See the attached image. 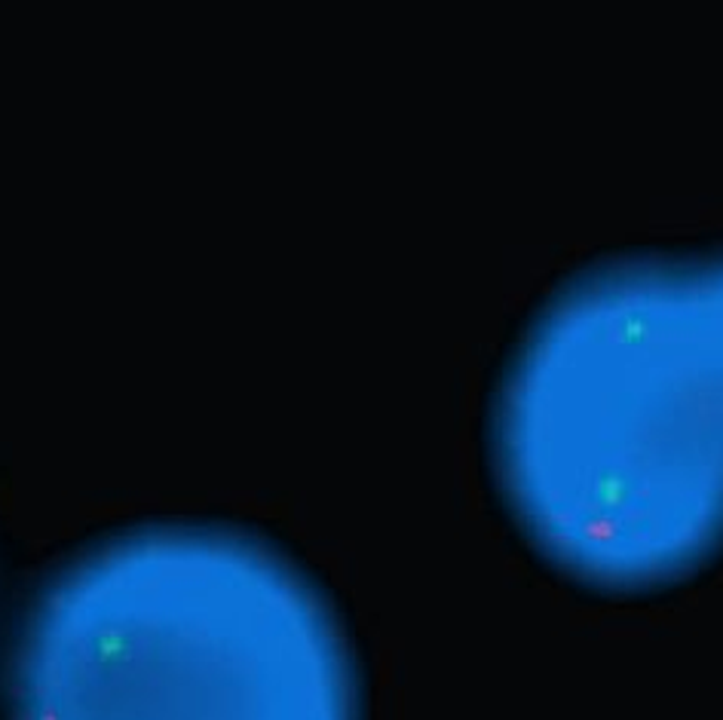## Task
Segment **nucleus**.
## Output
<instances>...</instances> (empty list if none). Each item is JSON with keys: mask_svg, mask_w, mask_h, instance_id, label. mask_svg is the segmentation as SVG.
<instances>
[{"mask_svg": "<svg viewBox=\"0 0 723 720\" xmlns=\"http://www.w3.org/2000/svg\"><path fill=\"white\" fill-rule=\"evenodd\" d=\"M13 720H359L341 622L289 555L206 521L77 552L18 632Z\"/></svg>", "mask_w": 723, "mask_h": 720, "instance_id": "1", "label": "nucleus"}]
</instances>
